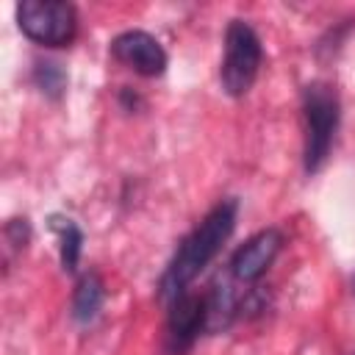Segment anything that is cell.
<instances>
[{
    "instance_id": "obj_1",
    "label": "cell",
    "mask_w": 355,
    "mask_h": 355,
    "mask_svg": "<svg viewBox=\"0 0 355 355\" xmlns=\"http://www.w3.org/2000/svg\"><path fill=\"white\" fill-rule=\"evenodd\" d=\"M236 219H239V200L225 197L194 225V230L189 236L180 239L172 261L166 263V269L158 280V300L161 302L169 305L178 294H183L189 288V283L219 255L222 244L236 230Z\"/></svg>"
},
{
    "instance_id": "obj_2",
    "label": "cell",
    "mask_w": 355,
    "mask_h": 355,
    "mask_svg": "<svg viewBox=\"0 0 355 355\" xmlns=\"http://www.w3.org/2000/svg\"><path fill=\"white\" fill-rule=\"evenodd\" d=\"M341 122V100L333 83L313 80L302 89V166L305 175H316L330 158L336 130Z\"/></svg>"
},
{
    "instance_id": "obj_3",
    "label": "cell",
    "mask_w": 355,
    "mask_h": 355,
    "mask_svg": "<svg viewBox=\"0 0 355 355\" xmlns=\"http://www.w3.org/2000/svg\"><path fill=\"white\" fill-rule=\"evenodd\" d=\"M261 64H263V44L255 28L244 19H230L225 31V55L219 67V80L225 94L244 97L255 86L261 75Z\"/></svg>"
},
{
    "instance_id": "obj_4",
    "label": "cell",
    "mask_w": 355,
    "mask_h": 355,
    "mask_svg": "<svg viewBox=\"0 0 355 355\" xmlns=\"http://www.w3.org/2000/svg\"><path fill=\"white\" fill-rule=\"evenodd\" d=\"M17 25L42 47H69L78 36V8L67 0H22Z\"/></svg>"
},
{
    "instance_id": "obj_5",
    "label": "cell",
    "mask_w": 355,
    "mask_h": 355,
    "mask_svg": "<svg viewBox=\"0 0 355 355\" xmlns=\"http://www.w3.org/2000/svg\"><path fill=\"white\" fill-rule=\"evenodd\" d=\"M208 330V300L205 291H183L169 302L166 327H164V349L166 355H186L200 333Z\"/></svg>"
},
{
    "instance_id": "obj_6",
    "label": "cell",
    "mask_w": 355,
    "mask_h": 355,
    "mask_svg": "<svg viewBox=\"0 0 355 355\" xmlns=\"http://www.w3.org/2000/svg\"><path fill=\"white\" fill-rule=\"evenodd\" d=\"M286 244V236L280 227H263L258 233H252L244 244H239L227 261V272L236 283H244V286H252L258 283L269 266L277 261L280 250Z\"/></svg>"
},
{
    "instance_id": "obj_7",
    "label": "cell",
    "mask_w": 355,
    "mask_h": 355,
    "mask_svg": "<svg viewBox=\"0 0 355 355\" xmlns=\"http://www.w3.org/2000/svg\"><path fill=\"white\" fill-rule=\"evenodd\" d=\"M111 58L141 78H158L166 72V50L147 31H122L111 39Z\"/></svg>"
},
{
    "instance_id": "obj_8",
    "label": "cell",
    "mask_w": 355,
    "mask_h": 355,
    "mask_svg": "<svg viewBox=\"0 0 355 355\" xmlns=\"http://www.w3.org/2000/svg\"><path fill=\"white\" fill-rule=\"evenodd\" d=\"M103 302H105V283L97 272H83L75 283V291H72V322L80 324V327H89L100 311H103Z\"/></svg>"
},
{
    "instance_id": "obj_9",
    "label": "cell",
    "mask_w": 355,
    "mask_h": 355,
    "mask_svg": "<svg viewBox=\"0 0 355 355\" xmlns=\"http://www.w3.org/2000/svg\"><path fill=\"white\" fill-rule=\"evenodd\" d=\"M50 230L58 236V255H61V266L64 272H75L83 255V230L78 227L75 219L64 216V214H50Z\"/></svg>"
},
{
    "instance_id": "obj_10",
    "label": "cell",
    "mask_w": 355,
    "mask_h": 355,
    "mask_svg": "<svg viewBox=\"0 0 355 355\" xmlns=\"http://www.w3.org/2000/svg\"><path fill=\"white\" fill-rule=\"evenodd\" d=\"M33 86L44 97L61 100V94L67 89V72H64V67L58 61H53V58H39L33 64Z\"/></svg>"
},
{
    "instance_id": "obj_11",
    "label": "cell",
    "mask_w": 355,
    "mask_h": 355,
    "mask_svg": "<svg viewBox=\"0 0 355 355\" xmlns=\"http://www.w3.org/2000/svg\"><path fill=\"white\" fill-rule=\"evenodd\" d=\"M3 241H6V258L25 252V247L31 244V222H28V216H11L3 225Z\"/></svg>"
},
{
    "instance_id": "obj_12",
    "label": "cell",
    "mask_w": 355,
    "mask_h": 355,
    "mask_svg": "<svg viewBox=\"0 0 355 355\" xmlns=\"http://www.w3.org/2000/svg\"><path fill=\"white\" fill-rule=\"evenodd\" d=\"M116 100H119V108H122V111H128V114H136V111L144 105L141 94H139V92H133L130 86H122V89H119V94H116Z\"/></svg>"
},
{
    "instance_id": "obj_13",
    "label": "cell",
    "mask_w": 355,
    "mask_h": 355,
    "mask_svg": "<svg viewBox=\"0 0 355 355\" xmlns=\"http://www.w3.org/2000/svg\"><path fill=\"white\" fill-rule=\"evenodd\" d=\"M352 294H355V277H352Z\"/></svg>"
}]
</instances>
